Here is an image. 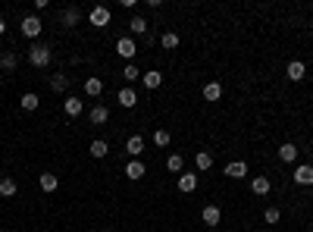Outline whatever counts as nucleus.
I'll return each mask as SVG.
<instances>
[{"label": "nucleus", "instance_id": "nucleus-21", "mask_svg": "<svg viewBox=\"0 0 313 232\" xmlns=\"http://www.w3.org/2000/svg\"><path fill=\"white\" fill-rule=\"evenodd\" d=\"M194 167H197L200 173L210 170V167H213V154H210V151H197V154H194Z\"/></svg>", "mask_w": 313, "mask_h": 232}, {"label": "nucleus", "instance_id": "nucleus-25", "mask_svg": "<svg viewBox=\"0 0 313 232\" xmlns=\"http://www.w3.org/2000/svg\"><path fill=\"white\" fill-rule=\"evenodd\" d=\"M204 97L207 101H219V97H223V85H219V82H207L204 85Z\"/></svg>", "mask_w": 313, "mask_h": 232}, {"label": "nucleus", "instance_id": "nucleus-14", "mask_svg": "<svg viewBox=\"0 0 313 232\" xmlns=\"http://www.w3.org/2000/svg\"><path fill=\"white\" fill-rule=\"evenodd\" d=\"M116 101H119V107H125V110H132V107L138 104V94H135V88H122V91L116 94Z\"/></svg>", "mask_w": 313, "mask_h": 232}, {"label": "nucleus", "instance_id": "nucleus-32", "mask_svg": "<svg viewBox=\"0 0 313 232\" xmlns=\"http://www.w3.org/2000/svg\"><path fill=\"white\" fill-rule=\"evenodd\" d=\"M160 44L166 47V50H176V47H179V35H176V31H166V35L160 38Z\"/></svg>", "mask_w": 313, "mask_h": 232}, {"label": "nucleus", "instance_id": "nucleus-2", "mask_svg": "<svg viewBox=\"0 0 313 232\" xmlns=\"http://www.w3.org/2000/svg\"><path fill=\"white\" fill-rule=\"evenodd\" d=\"M88 19H91V25H94V28H107L110 25V19H113V13H110V7H94V10H91L88 13Z\"/></svg>", "mask_w": 313, "mask_h": 232}, {"label": "nucleus", "instance_id": "nucleus-27", "mask_svg": "<svg viewBox=\"0 0 313 232\" xmlns=\"http://www.w3.org/2000/svg\"><path fill=\"white\" fill-rule=\"evenodd\" d=\"M50 88H53V94H63L66 88H69V79H66L63 73H57V76L50 79Z\"/></svg>", "mask_w": 313, "mask_h": 232}, {"label": "nucleus", "instance_id": "nucleus-28", "mask_svg": "<svg viewBox=\"0 0 313 232\" xmlns=\"http://www.w3.org/2000/svg\"><path fill=\"white\" fill-rule=\"evenodd\" d=\"M166 170H169V173H185V160H182V154H169Z\"/></svg>", "mask_w": 313, "mask_h": 232}, {"label": "nucleus", "instance_id": "nucleus-9", "mask_svg": "<svg viewBox=\"0 0 313 232\" xmlns=\"http://www.w3.org/2000/svg\"><path fill=\"white\" fill-rule=\"evenodd\" d=\"M144 173H147V167L141 163V160H128V163H125V176H128V179H132V182L144 179Z\"/></svg>", "mask_w": 313, "mask_h": 232}, {"label": "nucleus", "instance_id": "nucleus-16", "mask_svg": "<svg viewBox=\"0 0 313 232\" xmlns=\"http://www.w3.org/2000/svg\"><path fill=\"white\" fill-rule=\"evenodd\" d=\"M79 19H82V13H79V7H66V10H63V16H60V22H63L66 28H72V25H79Z\"/></svg>", "mask_w": 313, "mask_h": 232}, {"label": "nucleus", "instance_id": "nucleus-5", "mask_svg": "<svg viewBox=\"0 0 313 232\" xmlns=\"http://www.w3.org/2000/svg\"><path fill=\"white\" fill-rule=\"evenodd\" d=\"M294 185H313V167L310 163H301V167H294Z\"/></svg>", "mask_w": 313, "mask_h": 232}, {"label": "nucleus", "instance_id": "nucleus-7", "mask_svg": "<svg viewBox=\"0 0 313 232\" xmlns=\"http://www.w3.org/2000/svg\"><path fill=\"white\" fill-rule=\"evenodd\" d=\"M269 188H272V182L266 179V176H254V179H251V191L257 194V198H266Z\"/></svg>", "mask_w": 313, "mask_h": 232}, {"label": "nucleus", "instance_id": "nucleus-22", "mask_svg": "<svg viewBox=\"0 0 313 232\" xmlns=\"http://www.w3.org/2000/svg\"><path fill=\"white\" fill-rule=\"evenodd\" d=\"M38 104H41V97H38V94H31V91L19 97V107H22V110H28V113H34V110H38Z\"/></svg>", "mask_w": 313, "mask_h": 232}, {"label": "nucleus", "instance_id": "nucleus-8", "mask_svg": "<svg viewBox=\"0 0 313 232\" xmlns=\"http://www.w3.org/2000/svg\"><path fill=\"white\" fill-rule=\"evenodd\" d=\"M88 119H91V126H103V122L110 119V110H107L103 104H94V107H91V113H88Z\"/></svg>", "mask_w": 313, "mask_h": 232}, {"label": "nucleus", "instance_id": "nucleus-19", "mask_svg": "<svg viewBox=\"0 0 313 232\" xmlns=\"http://www.w3.org/2000/svg\"><path fill=\"white\" fill-rule=\"evenodd\" d=\"M16 191H19V182H16L13 176H4V179H0V194H4V198H13Z\"/></svg>", "mask_w": 313, "mask_h": 232}, {"label": "nucleus", "instance_id": "nucleus-24", "mask_svg": "<svg viewBox=\"0 0 313 232\" xmlns=\"http://www.w3.org/2000/svg\"><path fill=\"white\" fill-rule=\"evenodd\" d=\"M100 91H103V82H100V79H94V76L85 79V94H88V97H97Z\"/></svg>", "mask_w": 313, "mask_h": 232}, {"label": "nucleus", "instance_id": "nucleus-4", "mask_svg": "<svg viewBox=\"0 0 313 232\" xmlns=\"http://www.w3.org/2000/svg\"><path fill=\"white\" fill-rule=\"evenodd\" d=\"M116 53H119V57H125L128 63H132V60H135V53H138V44H135L132 38H128V35H125V38H119V41H116Z\"/></svg>", "mask_w": 313, "mask_h": 232}, {"label": "nucleus", "instance_id": "nucleus-6", "mask_svg": "<svg viewBox=\"0 0 313 232\" xmlns=\"http://www.w3.org/2000/svg\"><path fill=\"white\" fill-rule=\"evenodd\" d=\"M200 220H204L207 226H219L223 223V210H219L216 204H207L204 210H200Z\"/></svg>", "mask_w": 313, "mask_h": 232}, {"label": "nucleus", "instance_id": "nucleus-33", "mask_svg": "<svg viewBox=\"0 0 313 232\" xmlns=\"http://www.w3.org/2000/svg\"><path fill=\"white\" fill-rule=\"evenodd\" d=\"M263 220H266L269 226H275V223L282 220V210H279V207H266V213H263Z\"/></svg>", "mask_w": 313, "mask_h": 232}, {"label": "nucleus", "instance_id": "nucleus-17", "mask_svg": "<svg viewBox=\"0 0 313 232\" xmlns=\"http://www.w3.org/2000/svg\"><path fill=\"white\" fill-rule=\"evenodd\" d=\"M63 110H66V116H82V97L69 94V97L63 101Z\"/></svg>", "mask_w": 313, "mask_h": 232}, {"label": "nucleus", "instance_id": "nucleus-18", "mask_svg": "<svg viewBox=\"0 0 313 232\" xmlns=\"http://www.w3.org/2000/svg\"><path fill=\"white\" fill-rule=\"evenodd\" d=\"M38 185H41V191H57V185H60V179H57V176H53V173H41L38 176Z\"/></svg>", "mask_w": 313, "mask_h": 232}, {"label": "nucleus", "instance_id": "nucleus-15", "mask_svg": "<svg viewBox=\"0 0 313 232\" xmlns=\"http://www.w3.org/2000/svg\"><path fill=\"white\" fill-rule=\"evenodd\" d=\"M194 188H197V176H194V173H182V176H179V191H182V194H191Z\"/></svg>", "mask_w": 313, "mask_h": 232}, {"label": "nucleus", "instance_id": "nucleus-12", "mask_svg": "<svg viewBox=\"0 0 313 232\" xmlns=\"http://www.w3.org/2000/svg\"><path fill=\"white\" fill-rule=\"evenodd\" d=\"M226 176H229V179H245V176H248V163H245V160H232V163L226 167Z\"/></svg>", "mask_w": 313, "mask_h": 232}, {"label": "nucleus", "instance_id": "nucleus-23", "mask_svg": "<svg viewBox=\"0 0 313 232\" xmlns=\"http://www.w3.org/2000/svg\"><path fill=\"white\" fill-rule=\"evenodd\" d=\"M88 151H91V157H97V160H103V157L110 154V145H107L103 138H97V141H91V148H88Z\"/></svg>", "mask_w": 313, "mask_h": 232}, {"label": "nucleus", "instance_id": "nucleus-1", "mask_svg": "<svg viewBox=\"0 0 313 232\" xmlns=\"http://www.w3.org/2000/svg\"><path fill=\"white\" fill-rule=\"evenodd\" d=\"M50 60H53V50H50L47 44H31V47H28V63H31L34 69L50 66Z\"/></svg>", "mask_w": 313, "mask_h": 232}, {"label": "nucleus", "instance_id": "nucleus-31", "mask_svg": "<svg viewBox=\"0 0 313 232\" xmlns=\"http://www.w3.org/2000/svg\"><path fill=\"white\" fill-rule=\"evenodd\" d=\"M128 25H132V35H147V19H144V16H132Z\"/></svg>", "mask_w": 313, "mask_h": 232}, {"label": "nucleus", "instance_id": "nucleus-34", "mask_svg": "<svg viewBox=\"0 0 313 232\" xmlns=\"http://www.w3.org/2000/svg\"><path fill=\"white\" fill-rule=\"evenodd\" d=\"M7 31V19H4V16H0V35H4Z\"/></svg>", "mask_w": 313, "mask_h": 232}, {"label": "nucleus", "instance_id": "nucleus-13", "mask_svg": "<svg viewBox=\"0 0 313 232\" xmlns=\"http://www.w3.org/2000/svg\"><path fill=\"white\" fill-rule=\"evenodd\" d=\"M285 76H288L291 82H301V79L307 76V66H304L301 60H291V63H288V69H285Z\"/></svg>", "mask_w": 313, "mask_h": 232}, {"label": "nucleus", "instance_id": "nucleus-30", "mask_svg": "<svg viewBox=\"0 0 313 232\" xmlns=\"http://www.w3.org/2000/svg\"><path fill=\"white\" fill-rule=\"evenodd\" d=\"M169 141H172V135H169L166 129H154V145H157V148H166Z\"/></svg>", "mask_w": 313, "mask_h": 232}, {"label": "nucleus", "instance_id": "nucleus-10", "mask_svg": "<svg viewBox=\"0 0 313 232\" xmlns=\"http://www.w3.org/2000/svg\"><path fill=\"white\" fill-rule=\"evenodd\" d=\"M141 82H144L147 91H157V88L163 85V76L157 73V69H147V73H141Z\"/></svg>", "mask_w": 313, "mask_h": 232}, {"label": "nucleus", "instance_id": "nucleus-26", "mask_svg": "<svg viewBox=\"0 0 313 232\" xmlns=\"http://www.w3.org/2000/svg\"><path fill=\"white\" fill-rule=\"evenodd\" d=\"M0 66H4V69H7V73H13V69H16V66H19V57H16V53H13V50H7V53H0Z\"/></svg>", "mask_w": 313, "mask_h": 232}, {"label": "nucleus", "instance_id": "nucleus-20", "mask_svg": "<svg viewBox=\"0 0 313 232\" xmlns=\"http://www.w3.org/2000/svg\"><path fill=\"white\" fill-rule=\"evenodd\" d=\"M279 160L282 163H294V160H298V148H294L291 141H285V145L279 148Z\"/></svg>", "mask_w": 313, "mask_h": 232}, {"label": "nucleus", "instance_id": "nucleus-29", "mask_svg": "<svg viewBox=\"0 0 313 232\" xmlns=\"http://www.w3.org/2000/svg\"><path fill=\"white\" fill-rule=\"evenodd\" d=\"M122 79H125L128 85H132V82H138V79H141V69H138L135 63H125V69H122Z\"/></svg>", "mask_w": 313, "mask_h": 232}, {"label": "nucleus", "instance_id": "nucleus-11", "mask_svg": "<svg viewBox=\"0 0 313 232\" xmlns=\"http://www.w3.org/2000/svg\"><path fill=\"white\" fill-rule=\"evenodd\" d=\"M125 151L132 154V160H138V154H144V135H138V132H135L132 138L125 141Z\"/></svg>", "mask_w": 313, "mask_h": 232}, {"label": "nucleus", "instance_id": "nucleus-3", "mask_svg": "<svg viewBox=\"0 0 313 232\" xmlns=\"http://www.w3.org/2000/svg\"><path fill=\"white\" fill-rule=\"evenodd\" d=\"M41 28H44V22L38 19V16H25V19L19 22V31L25 35V38H38Z\"/></svg>", "mask_w": 313, "mask_h": 232}]
</instances>
